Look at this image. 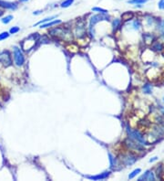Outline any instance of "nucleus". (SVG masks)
Returning <instances> with one entry per match:
<instances>
[{
	"mask_svg": "<svg viewBox=\"0 0 164 181\" xmlns=\"http://www.w3.org/2000/svg\"><path fill=\"white\" fill-rule=\"evenodd\" d=\"M139 181H142V180H147V181H153L155 180V176L154 173L151 170H147L142 176L139 177Z\"/></svg>",
	"mask_w": 164,
	"mask_h": 181,
	"instance_id": "nucleus-11",
	"label": "nucleus"
},
{
	"mask_svg": "<svg viewBox=\"0 0 164 181\" xmlns=\"http://www.w3.org/2000/svg\"><path fill=\"white\" fill-rule=\"evenodd\" d=\"M158 29L161 33V35L164 36V20L160 22V24L158 25Z\"/></svg>",
	"mask_w": 164,
	"mask_h": 181,
	"instance_id": "nucleus-26",
	"label": "nucleus"
},
{
	"mask_svg": "<svg viewBox=\"0 0 164 181\" xmlns=\"http://www.w3.org/2000/svg\"><path fill=\"white\" fill-rule=\"evenodd\" d=\"M3 14H4V11L1 9V8H0V17H1V16H3Z\"/></svg>",
	"mask_w": 164,
	"mask_h": 181,
	"instance_id": "nucleus-34",
	"label": "nucleus"
},
{
	"mask_svg": "<svg viewBox=\"0 0 164 181\" xmlns=\"http://www.w3.org/2000/svg\"><path fill=\"white\" fill-rule=\"evenodd\" d=\"M20 30V29L18 28V27H13V28H11L10 29V30H9V33L10 34H16V33H17L18 31Z\"/></svg>",
	"mask_w": 164,
	"mask_h": 181,
	"instance_id": "nucleus-28",
	"label": "nucleus"
},
{
	"mask_svg": "<svg viewBox=\"0 0 164 181\" xmlns=\"http://www.w3.org/2000/svg\"><path fill=\"white\" fill-rule=\"evenodd\" d=\"M127 131H128V134H129V138H130V139H132V140H134V141H136V142H138V143H139V144H142V145H146L147 144V142H146V140H145V138H144V137H143V134L140 133L139 131H138V130H130V129H127Z\"/></svg>",
	"mask_w": 164,
	"mask_h": 181,
	"instance_id": "nucleus-3",
	"label": "nucleus"
},
{
	"mask_svg": "<svg viewBox=\"0 0 164 181\" xmlns=\"http://www.w3.org/2000/svg\"><path fill=\"white\" fill-rule=\"evenodd\" d=\"M140 27H142V24H140V21L139 20L137 19V20H134L132 22V28H133V29L139 30L140 29Z\"/></svg>",
	"mask_w": 164,
	"mask_h": 181,
	"instance_id": "nucleus-23",
	"label": "nucleus"
},
{
	"mask_svg": "<svg viewBox=\"0 0 164 181\" xmlns=\"http://www.w3.org/2000/svg\"><path fill=\"white\" fill-rule=\"evenodd\" d=\"M28 0H20V2H27Z\"/></svg>",
	"mask_w": 164,
	"mask_h": 181,
	"instance_id": "nucleus-36",
	"label": "nucleus"
},
{
	"mask_svg": "<svg viewBox=\"0 0 164 181\" xmlns=\"http://www.w3.org/2000/svg\"><path fill=\"white\" fill-rule=\"evenodd\" d=\"M13 57H14V61L16 66L20 67V66L24 65V63H25L24 54H23L22 51L16 46L13 47Z\"/></svg>",
	"mask_w": 164,
	"mask_h": 181,
	"instance_id": "nucleus-4",
	"label": "nucleus"
},
{
	"mask_svg": "<svg viewBox=\"0 0 164 181\" xmlns=\"http://www.w3.org/2000/svg\"><path fill=\"white\" fill-rule=\"evenodd\" d=\"M124 144L130 150H135V151H143L144 150V148H143L142 144H139V143H138V142H136V141H134V140H132L130 138L126 139L124 141Z\"/></svg>",
	"mask_w": 164,
	"mask_h": 181,
	"instance_id": "nucleus-8",
	"label": "nucleus"
},
{
	"mask_svg": "<svg viewBox=\"0 0 164 181\" xmlns=\"http://www.w3.org/2000/svg\"><path fill=\"white\" fill-rule=\"evenodd\" d=\"M74 35L76 36L77 38H85L87 37V31H86V27L85 23L83 21H79L78 24L75 26L74 29Z\"/></svg>",
	"mask_w": 164,
	"mask_h": 181,
	"instance_id": "nucleus-6",
	"label": "nucleus"
},
{
	"mask_svg": "<svg viewBox=\"0 0 164 181\" xmlns=\"http://www.w3.org/2000/svg\"><path fill=\"white\" fill-rule=\"evenodd\" d=\"M49 34L54 38H58L65 41H71L73 39V35L71 30H69L67 28H62V27L53 28L49 31Z\"/></svg>",
	"mask_w": 164,
	"mask_h": 181,
	"instance_id": "nucleus-1",
	"label": "nucleus"
},
{
	"mask_svg": "<svg viewBox=\"0 0 164 181\" xmlns=\"http://www.w3.org/2000/svg\"><path fill=\"white\" fill-rule=\"evenodd\" d=\"M147 20H148V22H149V25H150V26L153 24V20H152V18H151V17H150V18H148Z\"/></svg>",
	"mask_w": 164,
	"mask_h": 181,
	"instance_id": "nucleus-32",
	"label": "nucleus"
},
{
	"mask_svg": "<svg viewBox=\"0 0 164 181\" xmlns=\"http://www.w3.org/2000/svg\"><path fill=\"white\" fill-rule=\"evenodd\" d=\"M133 17H134V13L132 11H127L121 15L122 21H129V20H131Z\"/></svg>",
	"mask_w": 164,
	"mask_h": 181,
	"instance_id": "nucleus-13",
	"label": "nucleus"
},
{
	"mask_svg": "<svg viewBox=\"0 0 164 181\" xmlns=\"http://www.w3.org/2000/svg\"><path fill=\"white\" fill-rule=\"evenodd\" d=\"M9 35H10V34H9L8 32H7V31L0 33V41H1V40H4V39H6V38H7L9 37Z\"/></svg>",
	"mask_w": 164,
	"mask_h": 181,
	"instance_id": "nucleus-27",
	"label": "nucleus"
},
{
	"mask_svg": "<svg viewBox=\"0 0 164 181\" xmlns=\"http://www.w3.org/2000/svg\"><path fill=\"white\" fill-rule=\"evenodd\" d=\"M160 111H161V112H162V115H164V107H162V108L160 109Z\"/></svg>",
	"mask_w": 164,
	"mask_h": 181,
	"instance_id": "nucleus-35",
	"label": "nucleus"
},
{
	"mask_svg": "<svg viewBox=\"0 0 164 181\" xmlns=\"http://www.w3.org/2000/svg\"><path fill=\"white\" fill-rule=\"evenodd\" d=\"M121 25V19H119V18H116L113 20L112 22V27H113V30L116 31L117 29H118Z\"/></svg>",
	"mask_w": 164,
	"mask_h": 181,
	"instance_id": "nucleus-16",
	"label": "nucleus"
},
{
	"mask_svg": "<svg viewBox=\"0 0 164 181\" xmlns=\"http://www.w3.org/2000/svg\"><path fill=\"white\" fill-rule=\"evenodd\" d=\"M152 50L155 51H161L163 50V45L160 42L157 41L152 45Z\"/></svg>",
	"mask_w": 164,
	"mask_h": 181,
	"instance_id": "nucleus-18",
	"label": "nucleus"
},
{
	"mask_svg": "<svg viewBox=\"0 0 164 181\" xmlns=\"http://www.w3.org/2000/svg\"><path fill=\"white\" fill-rule=\"evenodd\" d=\"M0 64L6 68L12 65V59L9 51H4L0 52Z\"/></svg>",
	"mask_w": 164,
	"mask_h": 181,
	"instance_id": "nucleus-7",
	"label": "nucleus"
},
{
	"mask_svg": "<svg viewBox=\"0 0 164 181\" xmlns=\"http://www.w3.org/2000/svg\"><path fill=\"white\" fill-rule=\"evenodd\" d=\"M158 6H159V8H160V9L164 10V0H160L159 3H158Z\"/></svg>",
	"mask_w": 164,
	"mask_h": 181,
	"instance_id": "nucleus-29",
	"label": "nucleus"
},
{
	"mask_svg": "<svg viewBox=\"0 0 164 181\" xmlns=\"http://www.w3.org/2000/svg\"><path fill=\"white\" fill-rule=\"evenodd\" d=\"M140 172H142V169H140V168H136V169H134L131 173H130V175H129V178H130V179L134 178V177L137 176Z\"/></svg>",
	"mask_w": 164,
	"mask_h": 181,
	"instance_id": "nucleus-20",
	"label": "nucleus"
},
{
	"mask_svg": "<svg viewBox=\"0 0 164 181\" xmlns=\"http://www.w3.org/2000/svg\"><path fill=\"white\" fill-rule=\"evenodd\" d=\"M56 17H57V16H51V17H46V18L42 19V20H40L39 22H37V24H35V25H34V27H36V26H37V25H41V24L46 23V22L51 21V20H53V19H54V18H56Z\"/></svg>",
	"mask_w": 164,
	"mask_h": 181,
	"instance_id": "nucleus-17",
	"label": "nucleus"
},
{
	"mask_svg": "<svg viewBox=\"0 0 164 181\" xmlns=\"http://www.w3.org/2000/svg\"><path fill=\"white\" fill-rule=\"evenodd\" d=\"M142 91H143V93L146 94H151L152 93V85L150 83H146L145 85H143Z\"/></svg>",
	"mask_w": 164,
	"mask_h": 181,
	"instance_id": "nucleus-15",
	"label": "nucleus"
},
{
	"mask_svg": "<svg viewBox=\"0 0 164 181\" xmlns=\"http://www.w3.org/2000/svg\"><path fill=\"white\" fill-rule=\"evenodd\" d=\"M108 156H109V167L110 168H114L117 167V158L111 154V153H109L108 154Z\"/></svg>",
	"mask_w": 164,
	"mask_h": 181,
	"instance_id": "nucleus-14",
	"label": "nucleus"
},
{
	"mask_svg": "<svg viewBox=\"0 0 164 181\" xmlns=\"http://www.w3.org/2000/svg\"><path fill=\"white\" fill-rule=\"evenodd\" d=\"M108 21L109 20V17L107 16V14H97L94 16H91L89 18V26H88V33L90 34V36L92 38L95 37V31H94V28L96 26L97 23L100 21Z\"/></svg>",
	"mask_w": 164,
	"mask_h": 181,
	"instance_id": "nucleus-2",
	"label": "nucleus"
},
{
	"mask_svg": "<svg viewBox=\"0 0 164 181\" xmlns=\"http://www.w3.org/2000/svg\"><path fill=\"white\" fill-rule=\"evenodd\" d=\"M121 161L126 167H130L137 161V156L132 153H126L121 155Z\"/></svg>",
	"mask_w": 164,
	"mask_h": 181,
	"instance_id": "nucleus-5",
	"label": "nucleus"
},
{
	"mask_svg": "<svg viewBox=\"0 0 164 181\" xmlns=\"http://www.w3.org/2000/svg\"><path fill=\"white\" fill-rule=\"evenodd\" d=\"M110 176V171H105L103 173H100L96 176H87L86 177L90 179V180H103L108 178Z\"/></svg>",
	"mask_w": 164,
	"mask_h": 181,
	"instance_id": "nucleus-9",
	"label": "nucleus"
},
{
	"mask_svg": "<svg viewBox=\"0 0 164 181\" xmlns=\"http://www.w3.org/2000/svg\"><path fill=\"white\" fill-rule=\"evenodd\" d=\"M148 2V0H130L129 3L132 5H143Z\"/></svg>",
	"mask_w": 164,
	"mask_h": 181,
	"instance_id": "nucleus-21",
	"label": "nucleus"
},
{
	"mask_svg": "<svg viewBox=\"0 0 164 181\" xmlns=\"http://www.w3.org/2000/svg\"><path fill=\"white\" fill-rule=\"evenodd\" d=\"M58 24H61V20L59 19H56V20H51V21H49L46 22V23H44V24H41L40 25V29H46V28H51L55 25H58Z\"/></svg>",
	"mask_w": 164,
	"mask_h": 181,
	"instance_id": "nucleus-12",
	"label": "nucleus"
},
{
	"mask_svg": "<svg viewBox=\"0 0 164 181\" xmlns=\"http://www.w3.org/2000/svg\"><path fill=\"white\" fill-rule=\"evenodd\" d=\"M42 11H35V12H33V14L34 15H38V14H40Z\"/></svg>",
	"mask_w": 164,
	"mask_h": 181,
	"instance_id": "nucleus-33",
	"label": "nucleus"
},
{
	"mask_svg": "<svg viewBox=\"0 0 164 181\" xmlns=\"http://www.w3.org/2000/svg\"><path fill=\"white\" fill-rule=\"evenodd\" d=\"M158 159V157L157 156H154V157H152V158H151L150 159V162L151 163V162H154V161H156Z\"/></svg>",
	"mask_w": 164,
	"mask_h": 181,
	"instance_id": "nucleus-31",
	"label": "nucleus"
},
{
	"mask_svg": "<svg viewBox=\"0 0 164 181\" xmlns=\"http://www.w3.org/2000/svg\"><path fill=\"white\" fill-rule=\"evenodd\" d=\"M73 3H74V0H64V1L61 2L60 7L63 8H67L71 6Z\"/></svg>",
	"mask_w": 164,
	"mask_h": 181,
	"instance_id": "nucleus-19",
	"label": "nucleus"
},
{
	"mask_svg": "<svg viewBox=\"0 0 164 181\" xmlns=\"http://www.w3.org/2000/svg\"><path fill=\"white\" fill-rule=\"evenodd\" d=\"M12 19H13V16H11V15H8V16H7V17H3V18L1 19V21H2V23H4V24H8V23H9V22H10Z\"/></svg>",
	"mask_w": 164,
	"mask_h": 181,
	"instance_id": "nucleus-25",
	"label": "nucleus"
},
{
	"mask_svg": "<svg viewBox=\"0 0 164 181\" xmlns=\"http://www.w3.org/2000/svg\"><path fill=\"white\" fill-rule=\"evenodd\" d=\"M161 171H162V170H161V167H160H160H157V170H156V173H157V176H158V177H160V178L161 177V176H160Z\"/></svg>",
	"mask_w": 164,
	"mask_h": 181,
	"instance_id": "nucleus-30",
	"label": "nucleus"
},
{
	"mask_svg": "<svg viewBox=\"0 0 164 181\" xmlns=\"http://www.w3.org/2000/svg\"><path fill=\"white\" fill-rule=\"evenodd\" d=\"M163 103H164V97H163Z\"/></svg>",
	"mask_w": 164,
	"mask_h": 181,
	"instance_id": "nucleus-37",
	"label": "nucleus"
},
{
	"mask_svg": "<svg viewBox=\"0 0 164 181\" xmlns=\"http://www.w3.org/2000/svg\"><path fill=\"white\" fill-rule=\"evenodd\" d=\"M0 8H6L10 10H15L17 8V5L16 3L4 1V0H0Z\"/></svg>",
	"mask_w": 164,
	"mask_h": 181,
	"instance_id": "nucleus-10",
	"label": "nucleus"
},
{
	"mask_svg": "<svg viewBox=\"0 0 164 181\" xmlns=\"http://www.w3.org/2000/svg\"><path fill=\"white\" fill-rule=\"evenodd\" d=\"M92 11L94 12H98L99 14H108V10L104 9V8H92Z\"/></svg>",
	"mask_w": 164,
	"mask_h": 181,
	"instance_id": "nucleus-24",
	"label": "nucleus"
},
{
	"mask_svg": "<svg viewBox=\"0 0 164 181\" xmlns=\"http://www.w3.org/2000/svg\"><path fill=\"white\" fill-rule=\"evenodd\" d=\"M143 38H144V40H145L146 42H148V43L152 42L153 39H154L153 35H151V34H150V33H145V34L143 35Z\"/></svg>",
	"mask_w": 164,
	"mask_h": 181,
	"instance_id": "nucleus-22",
	"label": "nucleus"
}]
</instances>
